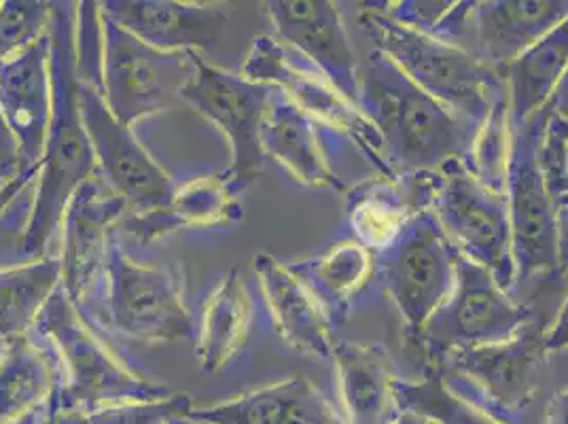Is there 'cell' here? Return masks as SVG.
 Wrapping results in <instances>:
<instances>
[{"mask_svg":"<svg viewBox=\"0 0 568 424\" xmlns=\"http://www.w3.org/2000/svg\"><path fill=\"white\" fill-rule=\"evenodd\" d=\"M79 2H53L51 20V121L30 209L18 240V260L45 258L72 195L98 176L94 151L79 107L77 69Z\"/></svg>","mask_w":568,"mask_h":424,"instance_id":"cell-1","label":"cell"},{"mask_svg":"<svg viewBox=\"0 0 568 424\" xmlns=\"http://www.w3.org/2000/svg\"><path fill=\"white\" fill-rule=\"evenodd\" d=\"M197 55L149 48L109 20L100 2H79V79L98 90L128 128L183 104L181 94L195 74Z\"/></svg>","mask_w":568,"mask_h":424,"instance_id":"cell-2","label":"cell"},{"mask_svg":"<svg viewBox=\"0 0 568 424\" xmlns=\"http://www.w3.org/2000/svg\"><path fill=\"white\" fill-rule=\"evenodd\" d=\"M358 109L378 130L393 174L437 172L471 155L479 125L452 113L374 49L358 74Z\"/></svg>","mask_w":568,"mask_h":424,"instance_id":"cell-3","label":"cell"},{"mask_svg":"<svg viewBox=\"0 0 568 424\" xmlns=\"http://www.w3.org/2000/svg\"><path fill=\"white\" fill-rule=\"evenodd\" d=\"M34 333L55 354L62 370L58 414H85L134 401L164 400L170 388L142 376L81 316L62 284L49 297Z\"/></svg>","mask_w":568,"mask_h":424,"instance_id":"cell-4","label":"cell"},{"mask_svg":"<svg viewBox=\"0 0 568 424\" xmlns=\"http://www.w3.org/2000/svg\"><path fill=\"white\" fill-rule=\"evenodd\" d=\"M361 7L358 26L365 37L452 113L481 125L493 107L507 98L503 72L467 49L393 22L384 13L388 2H361Z\"/></svg>","mask_w":568,"mask_h":424,"instance_id":"cell-5","label":"cell"},{"mask_svg":"<svg viewBox=\"0 0 568 424\" xmlns=\"http://www.w3.org/2000/svg\"><path fill=\"white\" fill-rule=\"evenodd\" d=\"M242 77L283 92L321 128L329 147L346 142L378 174H393L372 121L310 60L286 48L276 37L263 34L255 39L242 67Z\"/></svg>","mask_w":568,"mask_h":424,"instance_id":"cell-6","label":"cell"},{"mask_svg":"<svg viewBox=\"0 0 568 424\" xmlns=\"http://www.w3.org/2000/svg\"><path fill=\"white\" fill-rule=\"evenodd\" d=\"M106 331L144 346L195 340L181 267L134 260L118 232L106 263Z\"/></svg>","mask_w":568,"mask_h":424,"instance_id":"cell-7","label":"cell"},{"mask_svg":"<svg viewBox=\"0 0 568 424\" xmlns=\"http://www.w3.org/2000/svg\"><path fill=\"white\" fill-rule=\"evenodd\" d=\"M547 354L544 325L528 321L505 342L452 353L435 372L454 393L516 424L541 391Z\"/></svg>","mask_w":568,"mask_h":424,"instance_id":"cell-8","label":"cell"},{"mask_svg":"<svg viewBox=\"0 0 568 424\" xmlns=\"http://www.w3.org/2000/svg\"><path fill=\"white\" fill-rule=\"evenodd\" d=\"M433 209L454 251L488 270L507 293L518 283L505 191L479 181L465 162L437 170Z\"/></svg>","mask_w":568,"mask_h":424,"instance_id":"cell-9","label":"cell"},{"mask_svg":"<svg viewBox=\"0 0 568 424\" xmlns=\"http://www.w3.org/2000/svg\"><path fill=\"white\" fill-rule=\"evenodd\" d=\"M532 321V310L521 306L498 286L493 274L456 253V279L446 302L418 333L426 370L439 367L452 353L505 342Z\"/></svg>","mask_w":568,"mask_h":424,"instance_id":"cell-10","label":"cell"},{"mask_svg":"<svg viewBox=\"0 0 568 424\" xmlns=\"http://www.w3.org/2000/svg\"><path fill=\"white\" fill-rule=\"evenodd\" d=\"M125 202L100 176L72 195L62 216V289L95 331H106V263Z\"/></svg>","mask_w":568,"mask_h":424,"instance_id":"cell-11","label":"cell"},{"mask_svg":"<svg viewBox=\"0 0 568 424\" xmlns=\"http://www.w3.org/2000/svg\"><path fill=\"white\" fill-rule=\"evenodd\" d=\"M456 279V251L430 211L418 214L386 251L376 255V281L402 314L405 337L416 344Z\"/></svg>","mask_w":568,"mask_h":424,"instance_id":"cell-12","label":"cell"},{"mask_svg":"<svg viewBox=\"0 0 568 424\" xmlns=\"http://www.w3.org/2000/svg\"><path fill=\"white\" fill-rule=\"evenodd\" d=\"M545 118L547 104L518 128H511L509 137L505 198L518 283L560 270L556 206L547 193L539 165Z\"/></svg>","mask_w":568,"mask_h":424,"instance_id":"cell-13","label":"cell"},{"mask_svg":"<svg viewBox=\"0 0 568 424\" xmlns=\"http://www.w3.org/2000/svg\"><path fill=\"white\" fill-rule=\"evenodd\" d=\"M270 94V85L213 67L202 55H197L195 74L181 94L183 104L211 121L230 142L232 164L221 176L236 195L253 188L263 174L261 123Z\"/></svg>","mask_w":568,"mask_h":424,"instance_id":"cell-14","label":"cell"},{"mask_svg":"<svg viewBox=\"0 0 568 424\" xmlns=\"http://www.w3.org/2000/svg\"><path fill=\"white\" fill-rule=\"evenodd\" d=\"M79 107L94 151L100 181L121 198L128 214L164 206L176 183L134 134L119 121L104 98L90 83L79 79Z\"/></svg>","mask_w":568,"mask_h":424,"instance_id":"cell-15","label":"cell"},{"mask_svg":"<svg viewBox=\"0 0 568 424\" xmlns=\"http://www.w3.org/2000/svg\"><path fill=\"white\" fill-rule=\"evenodd\" d=\"M265 13L276 39L297 51L358 107V69L339 7L329 0H270Z\"/></svg>","mask_w":568,"mask_h":424,"instance_id":"cell-16","label":"cell"},{"mask_svg":"<svg viewBox=\"0 0 568 424\" xmlns=\"http://www.w3.org/2000/svg\"><path fill=\"white\" fill-rule=\"evenodd\" d=\"M437 172L376 174L346 193L348 225L356 242L378 255L423 212L433 209Z\"/></svg>","mask_w":568,"mask_h":424,"instance_id":"cell-17","label":"cell"},{"mask_svg":"<svg viewBox=\"0 0 568 424\" xmlns=\"http://www.w3.org/2000/svg\"><path fill=\"white\" fill-rule=\"evenodd\" d=\"M102 13L149 48L168 53L214 51L230 24L216 4L176 0H104Z\"/></svg>","mask_w":568,"mask_h":424,"instance_id":"cell-18","label":"cell"},{"mask_svg":"<svg viewBox=\"0 0 568 424\" xmlns=\"http://www.w3.org/2000/svg\"><path fill=\"white\" fill-rule=\"evenodd\" d=\"M0 115L20 144L22 170H37L51 121V34L0 62Z\"/></svg>","mask_w":568,"mask_h":424,"instance_id":"cell-19","label":"cell"},{"mask_svg":"<svg viewBox=\"0 0 568 424\" xmlns=\"http://www.w3.org/2000/svg\"><path fill=\"white\" fill-rule=\"evenodd\" d=\"M568 18V0H474L465 49L503 72Z\"/></svg>","mask_w":568,"mask_h":424,"instance_id":"cell-20","label":"cell"},{"mask_svg":"<svg viewBox=\"0 0 568 424\" xmlns=\"http://www.w3.org/2000/svg\"><path fill=\"white\" fill-rule=\"evenodd\" d=\"M62 370L48 342L30 331L0 351V424H45L58 414Z\"/></svg>","mask_w":568,"mask_h":424,"instance_id":"cell-21","label":"cell"},{"mask_svg":"<svg viewBox=\"0 0 568 424\" xmlns=\"http://www.w3.org/2000/svg\"><path fill=\"white\" fill-rule=\"evenodd\" d=\"M261 149L306 188L348 193L351 185L333 170L329 142L321 128L306 118L283 92L272 88L261 123Z\"/></svg>","mask_w":568,"mask_h":424,"instance_id":"cell-22","label":"cell"},{"mask_svg":"<svg viewBox=\"0 0 568 424\" xmlns=\"http://www.w3.org/2000/svg\"><path fill=\"white\" fill-rule=\"evenodd\" d=\"M242 204L221 174H202L176 185L172 198L155 211L125 214L119 236L142 246L181 230H214L242 221Z\"/></svg>","mask_w":568,"mask_h":424,"instance_id":"cell-23","label":"cell"},{"mask_svg":"<svg viewBox=\"0 0 568 424\" xmlns=\"http://www.w3.org/2000/svg\"><path fill=\"white\" fill-rule=\"evenodd\" d=\"M197 424H348L306 376H293L209 407H193Z\"/></svg>","mask_w":568,"mask_h":424,"instance_id":"cell-24","label":"cell"},{"mask_svg":"<svg viewBox=\"0 0 568 424\" xmlns=\"http://www.w3.org/2000/svg\"><path fill=\"white\" fill-rule=\"evenodd\" d=\"M253 270L260 279L261 293L274 330L284 342L302 353L332 359L335 346L333 325L323 306L288 263L270 253H260L253 260Z\"/></svg>","mask_w":568,"mask_h":424,"instance_id":"cell-25","label":"cell"},{"mask_svg":"<svg viewBox=\"0 0 568 424\" xmlns=\"http://www.w3.org/2000/svg\"><path fill=\"white\" fill-rule=\"evenodd\" d=\"M332 359L348 424H390L399 418L397 376L382 346L335 340Z\"/></svg>","mask_w":568,"mask_h":424,"instance_id":"cell-26","label":"cell"},{"mask_svg":"<svg viewBox=\"0 0 568 424\" xmlns=\"http://www.w3.org/2000/svg\"><path fill=\"white\" fill-rule=\"evenodd\" d=\"M255 327V302L237 270H230L202 304L195 325V356L204 372H225L246 344Z\"/></svg>","mask_w":568,"mask_h":424,"instance_id":"cell-27","label":"cell"},{"mask_svg":"<svg viewBox=\"0 0 568 424\" xmlns=\"http://www.w3.org/2000/svg\"><path fill=\"white\" fill-rule=\"evenodd\" d=\"M288 267L308 286L333 327L351 319L356 302L376 281V255L356 240L337 242L327 253Z\"/></svg>","mask_w":568,"mask_h":424,"instance_id":"cell-28","label":"cell"},{"mask_svg":"<svg viewBox=\"0 0 568 424\" xmlns=\"http://www.w3.org/2000/svg\"><path fill=\"white\" fill-rule=\"evenodd\" d=\"M568 71V18L503 69L511 128L539 113Z\"/></svg>","mask_w":568,"mask_h":424,"instance_id":"cell-29","label":"cell"},{"mask_svg":"<svg viewBox=\"0 0 568 424\" xmlns=\"http://www.w3.org/2000/svg\"><path fill=\"white\" fill-rule=\"evenodd\" d=\"M62 284L58 258L18 261L0 267V340L11 342L34 330L49 297Z\"/></svg>","mask_w":568,"mask_h":424,"instance_id":"cell-30","label":"cell"},{"mask_svg":"<svg viewBox=\"0 0 568 424\" xmlns=\"http://www.w3.org/2000/svg\"><path fill=\"white\" fill-rule=\"evenodd\" d=\"M395 397L402 412H414L437 424H509L484 405L454 393L435 370H425V377L416 382L397 377Z\"/></svg>","mask_w":568,"mask_h":424,"instance_id":"cell-31","label":"cell"},{"mask_svg":"<svg viewBox=\"0 0 568 424\" xmlns=\"http://www.w3.org/2000/svg\"><path fill=\"white\" fill-rule=\"evenodd\" d=\"M190 395H168L164 400L119 403L85 414H55L45 424H172L193 412Z\"/></svg>","mask_w":568,"mask_h":424,"instance_id":"cell-32","label":"cell"},{"mask_svg":"<svg viewBox=\"0 0 568 424\" xmlns=\"http://www.w3.org/2000/svg\"><path fill=\"white\" fill-rule=\"evenodd\" d=\"M53 20V2L0 0V62L45 37Z\"/></svg>","mask_w":568,"mask_h":424,"instance_id":"cell-33","label":"cell"},{"mask_svg":"<svg viewBox=\"0 0 568 424\" xmlns=\"http://www.w3.org/2000/svg\"><path fill=\"white\" fill-rule=\"evenodd\" d=\"M539 165L547 193L558 212L568 202V123L549 109V102L539 144Z\"/></svg>","mask_w":568,"mask_h":424,"instance_id":"cell-34","label":"cell"},{"mask_svg":"<svg viewBox=\"0 0 568 424\" xmlns=\"http://www.w3.org/2000/svg\"><path fill=\"white\" fill-rule=\"evenodd\" d=\"M452 2L454 0H397L388 2L384 13L393 22L435 39L446 13L450 11Z\"/></svg>","mask_w":568,"mask_h":424,"instance_id":"cell-35","label":"cell"},{"mask_svg":"<svg viewBox=\"0 0 568 424\" xmlns=\"http://www.w3.org/2000/svg\"><path fill=\"white\" fill-rule=\"evenodd\" d=\"M22 155H20V144L11 130L7 128L4 119L0 115V188L22 174Z\"/></svg>","mask_w":568,"mask_h":424,"instance_id":"cell-36","label":"cell"},{"mask_svg":"<svg viewBox=\"0 0 568 424\" xmlns=\"http://www.w3.org/2000/svg\"><path fill=\"white\" fill-rule=\"evenodd\" d=\"M37 176H39V168L26 170L0 188V223L9 216V212L18 206V202L22 200L26 191L37 183Z\"/></svg>","mask_w":568,"mask_h":424,"instance_id":"cell-37","label":"cell"},{"mask_svg":"<svg viewBox=\"0 0 568 424\" xmlns=\"http://www.w3.org/2000/svg\"><path fill=\"white\" fill-rule=\"evenodd\" d=\"M545 349L547 353L568 351V295L558 310L554 323L545 327Z\"/></svg>","mask_w":568,"mask_h":424,"instance_id":"cell-38","label":"cell"},{"mask_svg":"<svg viewBox=\"0 0 568 424\" xmlns=\"http://www.w3.org/2000/svg\"><path fill=\"white\" fill-rule=\"evenodd\" d=\"M545 424H568V386L549 401L545 412Z\"/></svg>","mask_w":568,"mask_h":424,"instance_id":"cell-39","label":"cell"},{"mask_svg":"<svg viewBox=\"0 0 568 424\" xmlns=\"http://www.w3.org/2000/svg\"><path fill=\"white\" fill-rule=\"evenodd\" d=\"M556 225H558V260L560 270H568V202L556 212Z\"/></svg>","mask_w":568,"mask_h":424,"instance_id":"cell-40","label":"cell"},{"mask_svg":"<svg viewBox=\"0 0 568 424\" xmlns=\"http://www.w3.org/2000/svg\"><path fill=\"white\" fill-rule=\"evenodd\" d=\"M549 109L558 115V118L565 119L568 123V71L565 72L560 85L556 88V92L549 100Z\"/></svg>","mask_w":568,"mask_h":424,"instance_id":"cell-41","label":"cell"},{"mask_svg":"<svg viewBox=\"0 0 568 424\" xmlns=\"http://www.w3.org/2000/svg\"><path fill=\"white\" fill-rule=\"evenodd\" d=\"M390 424H437L433 423V421H428V418H423V416H418V414H414V412H405L403 410L402 414H399V418L397 421H393Z\"/></svg>","mask_w":568,"mask_h":424,"instance_id":"cell-42","label":"cell"},{"mask_svg":"<svg viewBox=\"0 0 568 424\" xmlns=\"http://www.w3.org/2000/svg\"><path fill=\"white\" fill-rule=\"evenodd\" d=\"M18 240H20L18 236L0 238V267H2V265H11L7 258H2V249H4V246H7V249H11V251L16 253V258H18Z\"/></svg>","mask_w":568,"mask_h":424,"instance_id":"cell-43","label":"cell"},{"mask_svg":"<svg viewBox=\"0 0 568 424\" xmlns=\"http://www.w3.org/2000/svg\"><path fill=\"white\" fill-rule=\"evenodd\" d=\"M172 424H197V423H193V421H191V418H181V421H176V423H172Z\"/></svg>","mask_w":568,"mask_h":424,"instance_id":"cell-44","label":"cell"},{"mask_svg":"<svg viewBox=\"0 0 568 424\" xmlns=\"http://www.w3.org/2000/svg\"><path fill=\"white\" fill-rule=\"evenodd\" d=\"M2 346H4V342H2V340H0V349H2Z\"/></svg>","mask_w":568,"mask_h":424,"instance_id":"cell-45","label":"cell"},{"mask_svg":"<svg viewBox=\"0 0 568 424\" xmlns=\"http://www.w3.org/2000/svg\"><path fill=\"white\" fill-rule=\"evenodd\" d=\"M0 351H2V349H0Z\"/></svg>","mask_w":568,"mask_h":424,"instance_id":"cell-46","label":"cell"}]
</instances>
